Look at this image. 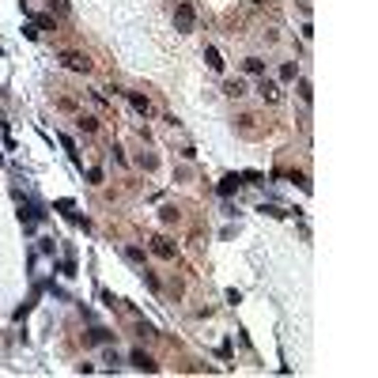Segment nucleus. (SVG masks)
<instances>
[{"label": "nucleus", "mask_w": 378, "mask_h": 378, "mask_svg": "<svg viewBox=\"0 0 378 378\" xmlns=\"http://www.w3.org/2000/svg\"><path fill=\"white\" fill-rule=\"evenodd\" d=\"M174 27L182 30V34H189V30L197 27V8H193L189 0H178V8H174Z\"/></svg>", "instance_id": "f257e3e1"}, {"label": "nucleus", "mask_w": 378, "mask_h": 378, "mask_svg": "<svg viewBox=\"0 0 378 378\" xmlns=\"http://www.w3.org/2000/svg\"><path fill=\"white\" fill-rule=\"evenodd\" d=\"M61 61H64V68H72V72H91V61L84 57V53H76V49H64Z\"/></svg>", "instance_id": "f03ea898"}, {"label": "nucleus", "mask_w": 378, "mask_h": 378, "mask_svg": "<svg viewBox=\"0 0 378 378\" xmlns=\"http://www.w3.org/2000/svg\"><path fill=\"white\" fill-rule=\"evenodd\" d=\"M151 250L159 253L163 261H170V257H174V242H170V238H163V234H155V238H151Z\"/></svg>", "instance_id": "7ed1b4c3"}, {"label": "nucleus", "mask_w": 378, "mask_h": 378, "mask_svg": "<svg viewBox=\"0 0 378 378\" xmlns=\"http://www.w3.org/2000/svg\"><path fill=\"white\" fill-rule=\"evenodd\" d=\"M129 359H132V367H140V371H159V363H155V359H151L147 352H140V348L132 352Z\"/></svg>", "instance_id": "20e7f679"}, {"label": "nucleus", "mask_w": 378, "mask_h": 378, "mask_svg": "<svg viewBox=\"0 0 378 378\" xmlns=\"http://www.w3.org/2000/svg\"><path fill=\"white\" fill-rule=\"evenodd\" d=\"M129 102H132V110L136 114H151V102H147V95H140V91H129Z\"/></svg>", "instance_id": "39448f33"}, {"label": "nucleus", "mask_w": 378, "mask_h": 378, "mask_svg": "<svg viewBox=\"0 0 378 378\" xmlns=\"http://www.w3.org/2000/svg\"><path fill=\"white\" fill-rule=\"evenodd\" d=\"M238 186H242V174H227L223 182H219V197H231Z\"/></svg>", "instance_id": "423d86ee"}, {"label": "nucleus", "mask_w": 378, "mask_h": 378, "mask_svg": "<svg viewBox=\"0 0 378 378\" xmlns=\"http://www.w3.org/2000/svg\"><path fill=\"white\" fill-rule=\"evenodd\" d=\"M204 61H208V68H212V72H223V61H219V49H216V45H204Z\"/></svg>", "instance_id": "0eeeda50"}, {"label": "nucleus", "mask_w": 378, "mask_h": 378, "mask_svg": "<svg viewBox=\"0 0 378 378\" xmlns=\"http://www.w3.org/2000/svg\"><path fill=\"white\" fill-rule=\"evenodd\" d=\"M257 95H261V99H269V102H276V99H280V87L273 84V80H261V87H257Z\"/></svg>", "instance_id": "6e6552de"}, {"label": "nucleus", "mask_w": 378, "mask_h": 378, "mask_svg": "<svg viewBox=\"0 0 378 378\" xmlns=\"http://www.w3.org/2000/svg\"><path fill=\"white\" fill-rule=\"evenodd\" d=\"M227 95H231V99H242V95H246V84H242V80H231V84H227Z\"/></svg>", "instance_id": "1a4fd4ad"}, {"label": "nucleus", "mask_w": 378, "mask_h": 378, "mask_svg": "<svg viewBox=\"0 0 378 378\" xmlns=\"http://www.w3.org/2000/svg\"><path fill=\"white\" fill-rule=\"evenodd\" d=\"M246 72H250V76H261V72H265V61L250 57V61H246Z\"/></svg>", "instance_id": "9d476101"}, {"label": "nucleus", "mask_w": 378, "mask_h": 378, "mask_svg": "<svg viewBox=\"0 0 378 378\" xmlns=\"http://www.w3.org/2000/svg\"><path fill=\"white\" fill-rule=\"evenodd\" d=\"M76 125H80V129H84V132H95V129H99V117H80Z\"/></svg>", "instance_id": "9b49d317"}, {"label": "nucleus", "mask_w": 378, "mask_h": 378, "mask_svg": "<svg viewBox=\"0 0 378 378\" xmlns=\"http://www.w3.org/2000/svg\"><path fill=\"white\" fill-rule=\"evenodd\" d=\"M34 27H42V30H57V23H53L49 15H38V19H34Z\"/></svg>", "instance_id": "f8f14e48"}, {"label": "nucleus", "mask_w": 378, "mask_h": 378, "mask_svg": "<svg viewBox=\"0 0 378 378\" xmlns=\"http://www.w3.org/2000/svg\"><path fill=\"white\" fill-rule=\"evenodd\" d=\"M295 76H299V68H295V64H284V68H280V80H295Z\"/></svg>", "instance_id": "ddd939ff"}, {"label": "nucleus", "mask_w": 378, "mask_h": 378, "mask_svg": "<svg viewBox=\"0 0 378 378\" xmlns=\"http://www.w3.org/2000/svg\"><path fill=\"white\" fill-rule=\"evenodd\" d=\"M49 8H53V12H61V15H68V0H49Z\"/></svg>", "instance_id": "4468645a"}, {"label": "nucleus", "mask_w": 378, "mask_h": 378, "mask_svg": "<svg viewBox=\"0 0 378 378\" xmlns=\"http://www.w3.org/2000/svg\"><path fill=\"white\" fill-rule=\"evenodd\" d=\"M125 257H129V261H144V250H136V246H129V250H125Z\"/></svg>", "instance_id": "2eb2a0df"}, {"label": "nucleus", "mask_w": 378, "mask_h": 378, "mask_svg": "<svg viewBox=\"0 0 378 378\" xmlns=\"http://www.w3.org/2000/svg\"><path fill=\"white\" fill-rule=\"evenodd\" d=\"M91 340H95V344H102V340H110V333H106V329H91Z\"/></svg>", "instance_id": "dca6fc26"}, {"label": "nucleus", "mask_w": 378, "mask_h": 378, "mask_svg": "<svg viewBox=\"0 0 378 378\" xmlns=\"http://www.w3.org/2000/svg\"><path fill=\"white\" fill-rule=\"evenodd\" d=\"M299 95H303V102H310V99H314V91H310V84H306V80L299 84Z\"/></svg>", "instance_id": "f3484780"}, {"label": "nucleus", "mask_w": 378, "mask_h": 378, "mask_svg": "<svg viewBox=\"0 0 378 378\" xmlns=\"http://www.w3.org/2000/svg\"><path fill=\"white\" fill-rule=\"evenodd\" d=\"M253 4H265V0H253Z\"/></svg>", "instance_id": "a211bd4d"}]
</instances>
